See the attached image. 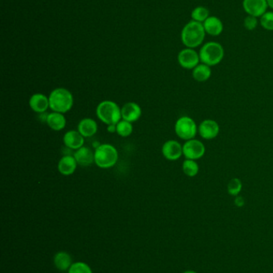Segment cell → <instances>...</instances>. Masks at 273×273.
I'll return each mask as SVG.
<instances>
[{
  "mask_svg": "<svg viewBox=\"0 0 273 273\" xmlns=\"http://www.w3.org/2000/svg\"><path fill=\"white\" fill-rule=\"evenodd\" d=\"M195 273V272L193 271H186L184 272V273Z\"/></svg>",
  "mask_w": 273,
  "mask_h": 273,
  "instance_id": "cell-32",
  "label": "cell"
},
{
  "mask_svg": "<svg viewBox=\"0 0 273 273\" xmlns=\"http://www.w3.org/2000/svg\"><path fill=\"white\" fill-rule=\"evenodd\" d=\"M182 169L187 177L194 178L199 174V166L196 160L186 159L182 165Z\"/></svg>",
  "mask_w": 273,
  "mask_h": 273,
  "instance_id": "cell-22",
  "label": "cell"
},
{
  "mask_svg": "<svg viewBox=\"0 0 273 273\" xmlns=\"http://www.w3.org/2000/svg\"><path fill=\"white\" fill-rule=\"evenodd\" d=\"M175 132L179 138L188 141L195 138L198 132V127L192 117L183 116L175 121Z\"/></svg>",
  "mask_w": 273,
  "mask_h": 273,
  "instance_id": "cell-6",
  "label": "cell"
},
{
  "mask_svg": "<svg viewBox=\"0 0 273 273\" xmlns=\"http://www.w3.org/2000/svg\"><path fill=\"white\" fill-rule=\"evenodd\" d=\"M199 55L200 63L212 68L222 62L224 58V49L218 42H208L201 46Z\"/></svg>",
  "mask_w": 273,
  "mask_h": 273,
  "instance_id": "cell-3",
  "label": "cell"
},
{
  "mask_svg": "<svg viewBox=\"0 0 273 273\" xmlns=\"http://www.w3.org/2000/svg\"><path fill=\"white\" fill-rule=\"evenodd\" d=\"M209 16V10L203 6H198V7H195L191 13L192 20L200 23H203Z\"/></svg>",
  "mask_w": 273,
  "mask_h": 273,
  "instance_id": "cell-23",
  "label": "cell"
},
{
  "mask_svg": "<svg viewBox=\"0 0 273 273\" xmlns=\"http://www.w3.org/2000/svg\"><path fill=\"white\" fill-rule=\"evenodd\" d=\"M121 114L122 119L132 123L140 119L142 115V110L136 102H127L121 108Z\"/></svg>",
  "mask_w": 273,
  "mask_h": 273,
  "instance_id": "cell-12",
  "label": "cell"
},
{
  "mask_svg": "<svg viewBox=\"0 0 273 273\" xmlns=\"http://www.w3.org/2000/svg\"><path fill=\"white\" fill-rule=\"evenodd\" d=\"M98 130V125L97 121L90 117H86L79 121L78 125V131L84 137H90L94 136Z\"/></svg>",
  "mask_w": 273,
  "mask_h": 273,
  "instance_id": "cell-18",
  "label": "cell"
},
{
  "mask_svg": "<svg viewBox=\"0 0 273 273\" xmlns=\"http://www.w3.org/2000/svg\"><path fill=\"white\" fill-rule=\"evenodd\" d=\"M29 106L35 113H44L50 108L49 98L43 93H35L29 100Z\"/></svg>",
  "mask_w": 273,
  "mask_h": 273,
  "instance_id": "cell-14",
  "label": "cell"
},
{
  "mask_svg": "<svg viewBox=\"0 0 273 273\" xmlns=\"http://www.w3.org/2000/svg\"><path fill=\"white\" fill-rule=\"evenodd\" d=\"M162 154L167 160H178L183 155V145L175 140H169L163 145Z\"/></svg>",
  "mask_w": 273,
  "mask_h": 273,
  "instance_id": "cell-11",
  "label": "cell"
},
{
  "mask_svg": "<svg viewBox=\"0 0 273 273\" xmlns=\"http://www.w3.org/2000/svg\"><path fill=\"white\" fill-rule=\"evenodd\" d=\"M77 161L74 156L65 155L62 157L58 163V170L64 176H70L74 174L76 170Z\"/></svg>",
  "mask_w": 273,
  "mask_h": 273,
  "instance_id": "cell-17",
  "label": "cell"
},
{
  "mask_svg": "<svg viewBox=\"0 0 273 273\" xmlns=\"http://www.w3.org/2000/svg\"><path fill=\"white\" fill-rule=\"evenodd\" d=\"M242 7L245 13L254 17H261L268 11L267 0H243Z\"/></svg>",
  "mask_w": 273,
  "mask_h": 273,
  "instance_id": "cell-9",
  "label": "cell"
},
{
  "mask_svg": "<svg viewBox=\"0 0 273 273\" xmlns=\"http://www.w3.org/2000/svg\"><path fill=\"white\" fill-rule=\"evenodd\" d=\"M54 264L57 269L60 271H66L69 270L72 266V257L66 251H59L55 254L54 257Z\"/></svg>",
  "mask_w": 273,
  "mask_h": 273,
  "instance_id": "cell-21",
  "label": "cell"
},
{
  "mask_svg": "<svg viewBox=\"0 0 273 273\" xmlns=\"http://www.w3.org/2000/svg\"><path fill=\"white\" fill-rule=\"evenodd\" d=\"M260 25L268 31H273V11H267L260 18Z\"/></svg>",
  "mask_w": 273,
  "mask_h": 273,
  "instance_id": "cell-26",
  "label": "cell"
},
{
  "mask_svg": "<svg viewBox=\"0 0 273 273\" xmlns=\"http://www.w3.org/2000/svg\"><path fill=\"white\" fill-rule=\"evenodd\" d=\"M220 126L215 120L205 119L201 121L198 127V132L201 137L205 140H212L220 134Z\"/></svg>",
  "mask_w": 273,
  "mask_h": 273,
  "instance_id": "cell-10",
  "label": "cell"
},
{
  "mask_svg": "<svg viewBox=\"0 0 273 273\" xmlns=\"http://www.w3.org/2000/svg\"><path fill=\"white\" fill-rule=\"evenodd\" d=\"M107 131L109 133L116 132V125H109V126H107Z\"/></svg>",
  "mask_w": 273,
  "mask_h": 273,
  "instance_id": "cell-30",
  "label": "cell"
},
{
  "mask_svg": "<svg viewBox=\"0 0 273 273\" xmlns=\"http://www.w3.org/2000/svg\"><path fill=\"white\" fill-rule=\"evenodd\" d=\"M47 124L51 130L60 131L65 128L67 120L64 114L51 112L46 117Z\"/></svg>",
  "mask_w": 273,
  "mask_h": 273,
  "instance_id": "cell-19",
  "label": "cell"
},
{
  "mask_svg": "<svg viewBox=\"0 0 273 273\" xmlns=\"http://www.w3.org/2000/svg\"><path fill=\"white\" fill-rule=\"evenodd\" d=\"M77 164L81 166H89L95 162V153L90 148L83 146L75 150L74 155Z\"/></svg>",
  "mask_w": 273,
  "mask_h": 273,
  "instance_id": "cell-16",
  "label": "cell"
},
{
  "mask_svg": "<svg viewBox=\"0 0 273 273\" xmlns=\"http://www.w3.org/2000/svg\"><path fill=\"white\" fill-rule=\"evenodd\" d=\"M267 2H268V6H269V8L273 10V0H267Z\"/></svg>",
  "mask_w": 273,
  "mask_h": 273,
  "instance_id": "cell-31",
  "label": "cell"
},
{
  "mask_svg": "<svg viewBox=\"0 0 273 273\" xmlns=\"http://www.w3.org/2000/svg\"><path fill=\"white\" fill-rule=\"evenodd\" d=\"M243 184L241 179L237 178H232L228 182L227 185V192L230 195L236 197L238 196L242 190Z\"/></svg>",
  "mask_w": 273,
  "mask_h": 273,
  "instance_id": "cell-25",
  "label": "cell"
},
{
  "mask_svg": "<svg viewBox=\"0 0 273 273\" xmlns=\"http://www.w3.org/2000/svg\"><path fill=\"white\" fill-rule=\"evenodd\" d=\"M179 66L186 69H193L200 63L199 52L193 48L186 47L177 56Z\"/></svg>",
  "mask_w": 273,
  "mask_h": 273,
  "instance_id": "cell-8",
  "label": "cell"
},
{
  "mask_svg": "<svg viewBox=\"0 0 273 273\" xmlns=\"http://www.w3.org/2000/svg\"><path fill=\"white\" fill-rule=\"evenodd\" d=\"M205 36L203 23L191 20L182 29L180 38L186 47L196 49L203 45Z\"/></svg>",
  "mask_w": 273,
  "mask_h": 273,
  "instance_id": "cell-1",
  "label": "cell"
},
{
  "mask_svg": "<svg viewBox=\"0 0 273 273\" xmlns=\"http://www.w3.org/2000/svg\"><path fill=\"white\" fill-rule=\"evenodd\" d=\"M212 69L209 66L200 63L193 69V78L199 83H204L211 78Z\"/></svg>",
  "mask_w": 273,
  "mask_h": 273,
  "instance_id": "cell-20",
  "label": "cell"
},
{
  "mask_svg": "<svg viewBox=\"0 0 273 273\" xmlns=\"http://www.w3.org/2000/svg\"><path fill=\"white\" fill-rule=\"evenodd\" d=\"M234 203L239 208H241L243 206L245 205V200L244 197H241V196H236V198H235V201H234Z\"/></svg>",
  "mask_w": 273,
  "mask_h": 273,
  "instance_id": "cell-29",
  "label": "cell"
},
{
  "mask_svg": "<svg viewBox=\"0 0 273 273\" xmlns=\"http://www.w3.org/2000/svg\"><path fill=\"white\" fill-rule=\"evenodd\" d=\"M49 106L53 112L66 114L70 111L74 104V98L71 91L65 88H56L49 95Z\"/></svg>",
  "mask_w": 273,
  "mask_h": 273,
  "instance_id": "cell-2",
  "label": "cell"
},
{
  "mask_svg": "<svg viewBox=\"0 0 273 273\" xmlns=\"http://www.w3.org/2000/svg\"><path fill=\"white\" fill-rule=\"evenodd\" d=\"M133 132V126L131 122L122 119L116 124V133L123 137H127Z\"/></svg>",
  "mask_w": 273,
  "mask_h": 273,
  "instance_id": "cell-24",
  "label": "cell"
},
{
  "mask_svg": "<svg viewBox=\"0 0 273 273\" xmlns=\"http://www.w3.org/2000/svg\"><path fill=\"white\" fill-rule=\"evenodd\" d=\"M203 28L205 30L206 35L210 36H219L223 30V22L220 18L217 16H211L203 23Z\"/></svg>",
  "mask_w": 273,
  "mask_h": 273,
  "instance_id": "cell-13",
  "label": "cell"
},
{
  "mask_svg": "<svg viewBox=\"0 0 273 273\" xmlns=\"http://www.w3.org/2000/svg\"><path fill=\"white\" fill-rule=\"evenodd\" d=\"M64 143L71 150H79L83 146L84 136L77 130H69L64 135Z\"/></svg>",
  "mask_w": 273,
  "mask_h": 273,
  "instance_id": "cell-15",
  "label": "cell"
},
{
  "mask_svg": "<svg viewBox=\"0 0 273 273\" xmlns=\"http://www.w3.org/2000/svg\"><path fill=\"white\" fill-rule=\"evenodd\" d=\"M118 159V151L110 144L99 145L95 151V163L101 169L112 168L117 163Z\"/></svg>",
  "mask_w": 273,
  "mask_h": 273,
  "instance_id": "cell-5",
  "label": "cell"
},
{
  "mask_svg": "<svg viewBox=\"0 0 273 273\" xmlns=\"http://www.w3.org/2000/svg\"><path fill=\"white\" fill-rule=\"evenodd\" d=\"M68 273H92L89 265L83 262L74 263L68 270Z\"/></svg>",
  "mask_w": 273,
  "mask_h": 273,
  "instance_id": "cell-27",
  "label": "cell"
},
{
  "mask_svg": "<svg viewBox=\"0 0 273 273\" xmlns=\"http://www.w3.org/2000/svg\"><path fill=\"white\" fill-rule=\"evenodd\" d=\"M259 23H260V21L258 20V18L254 17L251 15H247L244 20V26L246 30H249V31L256 30Z\"/></svg>",
  "mask_w": 273,
  "mask_h": 273,
  "instance_id": "cell-28",
  "label": "cell"
},
{
  "mask_svg": "<svg viewBox=\"0 0 273 273\" xmlns=\"http://www.w3.org/2000/svg\"><path fill=\"white\" fill-rule=\"evenodd\" d=\"M205 152V145L198 139H190L183 145V155L186 159L199 160L204 156Z\"/></svg>",
  "mask_w": 273,
  "mask_h": 273,
  "instance_id": "cell-7",
  "label": "cell"
},
{
  "mask_svg": "<svg viewBox=\"0 0 273 273\" xmlns=\"http://www.w3.org/2000/svg\"><path fill=\"white\" fill-rule=\"evenodd\" d=\"M97 115L107 126L116 125L122 118L121 108L117 103L109 100H105L97 106Z\"/></svg>",
  "mask_w": 273,
  "mask_h": 273,
  "instance_id": "cell-4",
  "label": "cell"
}]
</instances>
